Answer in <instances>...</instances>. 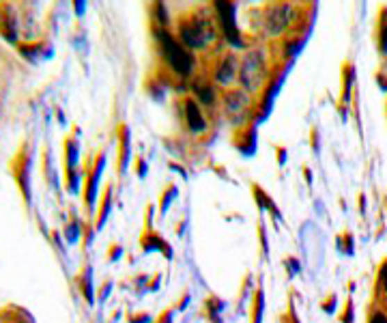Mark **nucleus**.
Returning a JSON list of instances; mask_svg holds the SVG:
<instances>
[{"label": "nucleus", "mask_w": 387, "mask_h": 323, "mask_svg": "<svg viewBox=\"0 0 387 323\" xmlns=\"http://www.w3.org/2000/svg\"><path fill=\"white\" fill-rule=\"evenodd\" d=\"M157 39H159V46H162L170 67L179 74V76H190L192 74V67H194V58L192 54L183 48L179 46V43L168 35V33H157Z\"/></svg>", "instance_id": "1"}, {"label": "nucleus", "mask_w": 387, "mask_h": 323, "mask_svg": "<svg viewBox=\"0 0 387 323\" xmlns=\"http://www.w3.org/2000/svg\"><path fill=\"white\" fill-rule=\"evenodd\" d=\"M181 41L186 43V48H204L207 41L213 37V31L209 26V22H202L200 17H190L186 22H181L179 26Z\"/></svg>", "instance_id": "2"}, {"label": "nucleus", "mask_w": 387, "mask_h": 323, "mask_svg": "<svg viewBox=\"0 0 387 323\" xmlns=\"http://www.w3.org/2000/svg\"><path fill=\"white\" fill-rule=\"evenodd\" d=\"M265 76V58L258 50L249 52L243 60L241 67V84L245 86L247 91H256L258 84Z\"/></svg>", "instance_id": "3"}, {"label": "nucleus", "mask_w": 387, "mask_h": 323, "mask_svg": "<svg viewBox=\"0 0 387 323\" xmlns=\"http://www.w3.org/2000/svg\"><path fill=\"white\" fill-rule=\"evenodd\" d=\"M293 5H276L271 7L269 13H267V31L269 35H280L288 28L290 19H293Z\"/></svg>", "instance_id": "4"}, {"label": "nucleus", "mask_w": 387, "mask_h": 323, "mask_svg": "<svg viewBox=\"0 0 387 323\" xmlns=\"http://www.w3.org/2000/svg\"><path fill=\"white\" fill-rule=\"evenodd\" d=\"M217 13H220V19H222V28L226 33V37H229V41L233 43V46H241V37L237 33V26H235V5L231 3H217Z\"/></svg>", "instance_id": "5"}, {"label": "nucleus", "mask_w": 387, "mask_h": 323, "mask_svg": "<svg viewBox=\"0 0 387 323\" xmlns=\"http://www.w3.org/2000/svg\"><path fill=\"white\" fill-rule=\"evenodd\" d=\"M186 117H188V125H190V129H192V132H204V127H207V125H204V119H202V113L198 110V106L192 101V99H186Z\"/></svg>", "instance_id": "6"}, {"label": "nucleus", "mask_w": 387, "mask_h": 323, "mask_svg": "<svg viewBox=\"0 0 387 323\" xmlns=\"http://www.w3.org/2000/svg\"><path fill=\"white\" fill-rule=\"evenodd\" d=\"M235 74H237V60L235 56H226L220 67H217V82L220 84H231L235 80Z\"/></svg>", "instance_id": "7"}, {"label": "nucleus", "mask_w": 387, "mask_h": 323, "mask_svg": "<svg viewBox=\"0 0 387 323\" xmlns=\"http://www.w3.org/2000/svg\"><path fill=\"white\" fill-rule=\"evenodd\" d=\"M0 33H3L9 41H15L17 39L15 19H13V13L9 9H0Z\"/></svg>", "instance_id": "8"}, {"label": "nucleus", "mask_w": 387, "mask_h": 323, "mask_svg": "<svg viewBox=\"0 0 387 323\" xmlns=\"http://www.w3.org/2000/svg\"><path fill=\"white\" fill-rule=\"evenodd\" d=\"M104 162H106V156L99 158L95 170H93V175H90V181H88V192H86V203L88 207H93L95 203V194H97V183H99V177H101V170H104Z\"/></svg>", "instance_id": "9"}, {"label": "nucleus", "mask_w": 387, "mask_h": 323, "mask_svg": "<svg viewBox=\"0 0 387 323\" xmlns=\"http://www.w3.org/2000/svg\"><path fill=\"white\" fill-rule=\"evenodd\" d=\"M247 106V95L245 93H229L226 95V108H229V113H241L243 108Z\"/></svg>", "instance_id": "10"}, {"label": "nucleus", "mask_w": 387, "mask_h": 323, "mask_svg": "<svg viewBox=\"0 0 387 323\" xmlns=\"http://www.w3.org/2000/svg\"><path fill=\"white\" fill-rule=\"evenodd\" d=\"M194 93L198 95V99L202 101V103H213V99H215V91L211 89V86L207 84V82H196L194 84Z\"/></svg>", "instance_id": "11"}, {"label": "nucleus", "mask_w": 387, "mask_h": 323, "mask_svg": "<svg viewBox=\"0 0 387 323\" xmlns=\"http://www.w3.org/2000/svg\"><path fill=\"white\" fill-rule=\"evenodd\" d=\"M67 168H69V175L76 172V164H78V147H76V140H67Z\"/></svg>", "instance_id": "12"}, {"label": "nucleus", "mask_w": 387, "mask_h": 323, "mask_svg": "<svg viewBox=\"0 0 387 323\" xmlns=\"http://www.w3.org/2000/svg\"><path fill=\"white\" fill-rule=\"evenodd\" d=\"M84 295L88 301H93V289H90V267L84 272Z\"/></svg>", "instance_id": "13"}, {"label": "nucleus", "mask_w": 387, "mask_h": 323, "mask_svg": "<svg viewBox=\"0 0 387 323\" xmlns=\"http://www.w3.org/2000/svg\"><path fill=\"white\" fill-rule=\"evenodd\" d=\"M108 211H110V194H108L106 201H104V209H101V215H99L97 226H104V222H106V218H108Z\"/></svg>", "instance_id": "14"}, {"label": "nucleus", "mask_w": 387, "mask_h": 323, "mask_svg": "<svg viewBox=\"0 0 387 323\" xmlns=\"http://www.w3.org/2000/svg\"><path fill=\"white\" fill-rule=\"evenodd\" d=\"M261 315H263V291H258V295H256V319H254V323H261Z\"/></svg>", "instance_id": "15"}, {"label": "nucleus", "mask_w": 387, "mask_h": 323, "mask_svg": "<svg viewBox=\"0 0 387 323\" xmlns=\"http://www.w3.org/2000/svg\"><path fill=\"white\" fill-rule=\"evenodd\" d=\"M368 323H387V317H385L383 313H374V315L370 317Z\"/></svg>", "instance_id": "16"}, {"label": "nucleus", "mask_w": 387, "mask_h": 323, "mask_svg": "<svg viewBox=\"0 0 387 323\" xmlns=\"http://www.w3.org/2000/svg\"><path fill=\"white\" fill-rule=\"evenodd\" d=\"M381 50L383 54H387V24L383 26V35H381Z\"/></svg>", "instance_id": "17"}]
</instances>
